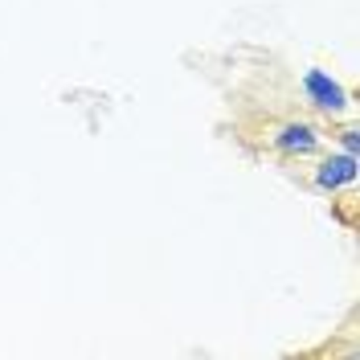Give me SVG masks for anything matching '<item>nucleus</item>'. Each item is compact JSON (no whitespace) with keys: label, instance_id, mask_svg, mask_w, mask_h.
I'll return each instance as SVG.
<instances>
[{"label":"nucleus","instance_id":"nucleus-1","mask_svg":"<svg viewBox=\"0 0 360 360\" xmlns=\"http://www.w3.org/2000/svg\"><path fill=\"white\" fill-rule=\"evenodd\" d=\"M303 94H307V103H311L315 111H323V115H348L352 111V94L340 86L332 74H323V70H307V74H303Z\"/></svg>","mask_w":360,"mask_h":360},{"label":"nucleus","instance_id":"nucleus-2","mask_svg":"<svg viewBox=\"0 0 360 360\" xmlns=\"http://www.w3.org/2000/svg\"><path fill=\"white\" fill-rule=\"evenodd\" d=\"M270 148H274L278 156H287V160L315 156V152H319V131H315L311 123L287 119V123H278V131L270 135Z\"/></svg>","mask_w":360,"mask_h":360},{"label":"nucleus","instance_id":"nucleus-3","mask_svg":"<svg viewBox=\"0 0 360 360\" xmlns=\"http://www.w3.org/2000/svg\"><path fill=\"white\" fill-rule=\"evenodd\" d=\"M352 180H356V156H348V152L328 156L315 168V188H323V193H336V188L352 184Z\"/></svg>","mask_w":360,"mask_h":360},{"label":"nucleus","instance_id":"nucleus-4","mask_svg":"<svg viewBox=\"0 0 360 360\" xmlns=\"http://www.w3.org/2000/svg\"><path fill=\"white\" fill-rule=\"evenodd\" d=\"M340 143H344V152H348V156H356V127L340 131Z\"/></svg>","mask_w":360,"mask_h":360}]
</instances>
